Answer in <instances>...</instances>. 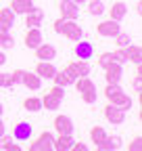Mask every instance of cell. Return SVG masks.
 Listing matches in <instances>:
<instances>
[{"label":"cell","instance_id":"14","mask_svg":"<svg viewBox=\"0 0 142 151\" xmlns=\"http://www.w3.org/2000/svg\"><path fill=\"white\" fill-rule=\"evenodd\" d=\"M21 84L29 90H40L42 88V78L40 76H36L33 71H23L21 73Z\"/></svg>","mask_w":142,"mask_h":151},{"label":"cell","instance_id":"36","mask_svg":"<svg viewBox=\"0 0 142 151\" xmlns=\"http://www.w3.org/2000/svg\"><path fill=\"white\" fill-rule=\"evenodd\" d=\"M69 151H90V149H88V145H86V143H73Z\"/></svg>","mask_w":142,"mask_h":151},{"label":"cell","instance_id":"18","mask_svg":"<svg viewBox=\"0 0 142 151\" xmlns=\"http://www.w3.org/2000/svg\"><path fill=\"white\" fill-rule=\"evenodd\" d=\"M42 19H44V11L33 6V9L25 15V25H27V27H40V25H42Z\"/></svg>","mask_w":142,"mask_h":151},{"label":"cell","instance_id":"37","mask_svg":"<svg viewBox=\"0 0 142 151\" xmlns=\"http://www.w3.org/2000/svg\"><path fill=\"white\" fill-rule=\"evenodd\" d=\"M21 73H23V69H15V71L11 73V78H13V84H19V82H21Z\"/></svg>","mask_w":142,"mask_h":151},{"label":"cell","instance_id":"19","mask_svg":"<svg viewBox=\"0 0 142 151\" xmlns=\"http://www.w3.org/2000/svg\"><path fill=\"white\" fill-rule=\"evenodd\" d=\"M126 15H128V4L121 2V0L113 2V6L109 9V19H113V21H121Z\"/></svg>","mask_w":142,"mask_h":151},{"label":"cell","instance_id":"7","mask_svg":"<svg viewBox=\"0 0 142 151\" xmlns=\"http://www.w3.org/2000/svg\"><path fill=\"white\" fill-rule=\"evenodd\" d=\"M96 32H98V36H102V38H113L115 34L121 32V25H119V21L107 19V21H100V23L96 25Z\"/></svg>","mask_w":142,"mask_h":151},{"label":"cell","instance_id":"10","mask_svg":"<svg viewBox=\"0 0 142 151\" xmlns=\"http://www.w3.org/2000/svg\"><path fill=\"white\" fill-rule=\"evenodd\" d=\"M52 126H55V130L59 132V134H73V120H71L69 116H57L55 122H52Z\"/></svg>","mask_w":142,"mask_h":151},{"label":"cell","instance_id":"21","mask_svg":"<svg viewBox=\"0 0 142 151\" xmlns=\"http://www.w3.org/2000/svg\"><path fill=\"white\" fill-rule=\"evenodd\" d=\"M111 105H115V107H119L121 111H128V109H132V97L130 94H126V92H121V94H117V97H113L111 101H109Z\"/></svg>","mask_w":142,"mask_h":151},{"label":"cell","instance_id":"31","mask_svg":"<svg viewBox=\"0 0 142 151\" xmlns=\"http://www.w3.org/2000/svg\"><path fill=\"white\" fill-rule=\"evenodd\" d=\"M123 92V88L119 86V84H107V88H104V97H107V101H111L113 97H117V94H121Z\"/></svg>","mask_w":142,"mask_h":151},{"label":"cell","instance_id":"11","mask_svg":"<svg viewBox=\"0 0 142 151\" xmlns=\"http://www.w3.org/2000/svg\"><path fill=\"white\" fill-rule=\"evenodd\" d=\"M42 42H44V38H42L40 27H27V34H25V46L31 48V50H36Z\"/></svg>","mask_w":142,"mask_h":151},{"label":"cell","instance_id":"34","mask_svg":"<svg viewBox=\"0 0 142 151\" xmlns=\"http://www.w3.org/2000/svg\"><path fill=\"white\" fill-rule=\"evenodd\" d=\"M128 151H142V139H140V137H136V139L128 145Z\"/></svg>","mask_w":142,"mask_h":151},{"label":"cell","instance_id":"42","mask_svg":"<svg viewBox=\"0 0 142 151\" xmlns=\"http://www.w3.org/2000/svg\"><path fill=\"white\" fill-rule=\"evenodd\" d=\"M73 2H75V4H86L88 0H73Z\"/></svg>","mask_w":142,"mask_h":151},{"label":"cell","instance_id":"16","mask_svg":"<svg viewBox=\"0 0 142 151\" xmlns=\"http://www.w3.org/2000/svg\"><path fill=\"white\" fill-rule=\"evenodd\" d=\"M55 57H57V48L52 44L42 42L38 48H36V59H40V61H52Z\"/></svg>","mask_w":142,"mask_h":151},{"label":"cell","instance_id":"4","mask_svg":"<svg viewBox=\"0 0 142 151\" xmlns=\"http://www.w3.org/2000/svg\"><path fill=\"white\" fill-rule=\"evenodd\" d=\"M52 143H55V134L48 132V130H44V132H40V137L29 145L27 151H55Z\"/></svg>","mask_w":142,"mask_h":151},{"label":"cell","instance_id":"12","mask_svg":"<svg viewBox=\"0 0 142 151\" xmlns=\"http://www.w3.org/2000/svg\"><path fill=\"white\" fill-rule=\"evenodd\" d=\"M31 132H33V126L27 124V122H19L15 128H13V139L15 141H29L31 139Z\"/></svg>","mask_w":142,"mask_h":151},{"label":"cell","instance_id":"8","mask_svg":"<svg viewBox=\"0 0 142 151\" xmlns=\"http://www.w3.org/2000/svg\"><path fill=\"white\" fill-rule=\"evenodd\" d=\"M59 11H61V19H73V21H77V17H80V4H75L73 0H61Z\"/></svg>","mask_w":142,"mask_h":151},{"label":"cell","instance_id":"40","mask_svg":"<svg viewBox=\"0 0 142 151\" xmlns=\"http://www.w3.org/2000/svg\"><path fill=\"white\" fill-rule=\"evenodd\" d=\"M6 63V57H4V52H0V65H4Z\"/></svg>","mask_w":142,"mask_h":151},{"label":"cell","instance_id":"24","mask_svg":"<svg viewBox=\"0 0 142 151\" xmlns=\"http://www.w3.org/2000/svg\"><path fill=\"white\" fill-rule=\"evenodd\" d=\"M107 132H104V128L102 126H92L90 128V141L94 143V145H100V143H104L107 141Z\"/></svg>","mask_w":142,"mask_h":151},{"label":"cell","instance_id":"23","mask_svg":"<svg viewBox=\"0 0 142 151\" xmlns=\"http://www.w3.org/2000/svg\"><path fill=\"white\" fill-rule=\"evenodd\" d=\"M52 80H55L57 86H63V88H67V86H71L75 82V78H71L65 69H57V73H55V78H52Z\"/></svg>","mask_w":142,"mask_h":151},{"label":"cell","instance_id":"20","mask_svg":"<svg viewBox=\"0 0 142 151\" xmlns=\"http://www.w3.org/2000/svg\"><path fill=\"white\" fill-rule=\"evenodd\" d=\"M73 143H75V141H73V137H71V134H59V137H55L52 147H55V151H69Z\"/></svg>","mask_w":142,"mask_h":151},{"label":"cell","instance_id":"13","mask_svg":"<svg viewBox=\"0 0 142 151\" xmlns=\"http://www.w3.org/2000/svg\"><path fill=\"white\" fill-rule=\"evenodd\" d=\"M36 76H40V78L44 80H52L55 78V73H57V67L52 65V61H38V65H36Z\"/></svg>","mask_w":142,"mask_h":151},{"label":"cell","instance_id":"6","mask_svg":"<svg viewBox=\"0 0 142 151\" xmlns=\"http://www.w3.org/2000/svg\"><path fill=\"white\" fill-rule=\"evenodd\" d=\"M102 113H104V120L109 122V124H113V126H119V124L126 122V111H121L119 107H115L111 103L102 109Z\"/></svg>","mask_w":142,"mask_h":151},{"label":"cell","instance_id":"27","mask_svg":"<svg viewBox=\"0 0 142 151\" xmlns=\"http://www.w3.org/2000/svg\"><path fill=\"white\" fill-rule=\"evenodd\" d=\"M13 23H15V13L11 9H0V25L11 27Z\"/></svg>","mask_w":142,"mask_h":151},{"label":"cell","instance_id":"25","mask_svg":"<svg viewBox=\"0 0 142 151\" xmlns=\"http://www.w3.org/2000/svg\"><path fill=\"white\" fill-rule=\"evenodd\" d=\"M11 27H4V25H0V46L2 48H13L15 40H13V36L9 34Z\"/></svg>","mask_w":142,"mask_h":151},{"label":"cell","instance_id":"39","mask_svg":"<svg viewBox=\"0 0 142 151\" xmlns=\"http://www.w3.org/2000/svg\"><path fill=\"white\" fill-rule=\"evenodd\" d=\"M96 151H111V149L107 147V143H100V145H96Z\"/></svg>","mask_w":142,"mask_h":151},{"label":"cell","instance_id":"41","mask_svg":"<svg viewBox=\"0 0 142 151\" xmlns=\"http://www.w3.org/2000/svg\"><path fill=\"white\" fill-rule=\"evenodd\" d=\"M2 134H4V122L0 120V137H2Z\"/></svg>","mask_w":142,"mask_h":151},{"label":"cell","instance_id":"2","mask_svg":"<svg viewBox=\"0 0 142 151\" xmlns=\"http://www.w3.org/2000/svg\"><path fill=\"white\" fill-rule=\"evenodd\" d=\"M73 84H75V88H77V92H80V97H82V101H84V103H88V105L96 103L98 92H96L94 82L88 78V76H86V78H77Z\"/></svg>","mask_w":142,"mask_h":151},{"label":"cell","instance_id":"35","mask_svg":"<svg viewBox=\"0 0 142 151\" xmlns=\"http://www.w3.org/2000/svg\"><path fill=\"white\" fill-rule=\"evenodd\" d=\"M11 143H13V137H6V134L0 137V149H6Z\"/></svg>","mask_w":142,"mask_h":151},{"label":"cell","instance_id":"33","mask_svg":"<svg viewBox=\"0 0 142 151\" xmlns=\"http://www.w3.org/2000/svg\"><path fill=\"white\" fill-rule=\"evenodd\" d=\"M48 92H50V94H55V97H57V99H61V101L65 99V88H63V86H57V84H55Z\"/></svg>","mask_w":142,"mask_h":151},{"label":"cell","instance_id":"32","mask_svg":"<svg viewBox=\"0 0 142 151\" xmlns=\"http://www.w3.org/2000/svg\"><path fill=\"white\" fill-rule=\"evenodd\" d=\"M104 143H107V147H109L111 151H117V149H121V147H123V139H121V137H117V134H115V137H107V141H104Z\"/></svg>","mask_w":142,"mask_h":151},{"label":"cell","instance_id":"26","mask_svg":"<svg viewBox=\"0 0 142 151\" xmlns=\"http://www.w3.org/2000/svg\"><path fill=\"white\" fill-rule=\"evenodd\" d=\"M88 13L90 15H96V17H100L104 11H107V6L102 4V0H88Z\"/></svg>","mask_w":142,"mask_h":151},{"label":"cell","instance_id":"30","mask_svg":"<svg viewBox=\"0 0 142 151\" xmlns=\"http://www.w3.org/2000/svg\"><path fill=\"white\" fill-rule=\"evenodd\" d=\"M113 42L121 48V46H130L132 44V40H130V34H126V32H119V34H115L113 36Z\"/></svg>","mask_w":142,"mask_h":151},{"label":"cell","instance_id":"5","mask_svg":"<svg viewBox=\"0 0 142 151\" xmlns=\"http://www.w3.org/2000/svg\"><path fill=\"white\" fill-rule=\"evenodd\" d=\"M71 78H86V76H90V63L88 61H82V59H77V61H71V63H67L65 67H63Z\"/></svg>","mask_w":142,"mask_h":151},{"label":"cell","instance_id":"15","mask_svg":"<svg viewBox=\"0 0 142 151\" xmlns=\"http://www.w3.org/2000/svg\"><path fill=\"white\" fill-rule=\"evenodd\" d=\"M73 52H75L77 59L88 61V59H92V55H94V46H92V42H82V40H80V42L75 44Z\"/></svg>","mask_w":142,"mask_h":151},{"label":"cell","instance_id":"38","mask_svg":"<svg viewBox=\"0 0 142 151\" xmlns=\"http://www.w3.org/2000/svg\"><path fill=\"white\" fill-rule=\"evenodd\" d=\"M4 151H23V149H21V145H17V143H11V145H9Z\"/></svg>","mask_w":142,"mask_h":151},{"label":"cell","instance_id":"3","mask_svg":"<svg viewBox=\"0 0 142 151\" xmlns=\"http://www.w3.org/2000/svg\"><path fill=\"white\" fill-rule=\"evenodd\" d=\"M115 55H117V63H126V61H128V63L140 65V61H142V50H140L138 44L121 46V48L115 50Z\"/></svg>","mask_w":142,"mask_h":151},{"label":"cell","instance_id":"28","mask_svg":"<svg viewBox=\"0 0 142 151\" xmlns=\"http://www.w3.org/2000/svg\"><path fill=\"white\" fill-rule=\"evenodd\" d=\"M23 107L27 109V111H40L42 109V99H38V97H27L25 101H23Z\"/></svg>","mask_w":142,"mask_h":151},{"label":"cell","instance_id":"43","mask_svg":"<svg viewBox=\"0 0 142 151\" xmlns=\"http://www.w3.org/2000/svg\"><path fill=\"white\" fill-rule=\"evenodd\" d=\"M2 113H4V107H2V103H0V118H2Z\"/></svg>","mask_w":142,"mask_h":151},{"label":"cell","instance_id":"17","mask_svg":"<svg viewBox=\"0 0 142 151\" xmlns=\"http://www.w3.org/2000/svg\"><path fill=\"white\" fill-rule=\"evenodd\" d=\"M9 9H11L15 15H27V13L33 9V0H11Z\"/></svg>","mask_w":142,"mask_h":151},{"label":"cell","instance_id":"29","mask_svg":"<svg viewBox=\"0 0 142 151\" xmlns=\"http://www.w3.org/2000/svg\"><path fill=\"white\" fill-rule=\"evenodd\" d=\"M115 61H117V55H115V52H102V55L98 57V61H96V65L104 69L107 65H111V63H115Z\"/></svg>","mask_w":142,"mask_h":151},{"label":"cell","instance_id":"1","mask_svg":"<svg viewBox=\"0 0 142 151\" xmlns=\"http://www.w3.org/2000/svg\"><path fill=\"white\" fill-rule=\"evenodd\" d=\"M52 27H55L57 34L69 38L71 42H80L82 36H84V29L77 21H73V19H57L55 23H52Z\"/></svg>","mask_w":142,"mask_h":151},{"label":"cell","instance_id":"9","mask_svg":"<svg viewBox=\"0 0 142 151\" xmlns=\"http://www.w3.org/2000/svg\"><path fill=\"white\" fill-rule=\"evenodd\" d=\"M121 76H123V67L117 61L104 67V80H107V84H119L121 82Z\"/></svg>","mask_w":142,"mask_h":151},{"label":"cell","instance_id":"22","mask_svg":"<svg viewBox=\"0 0 142 151\" xmlns=\"http://www.w3.org/2000/svg\"><path fill=\"white\" fill-rule=\"evenodd\" d=\"M61 99H57L55 94H50V92H46L44 97H42V109H46V111H57L59 107H61Z\"/></svg>","mask_w":142,"mask_h":151}]
</instances>
